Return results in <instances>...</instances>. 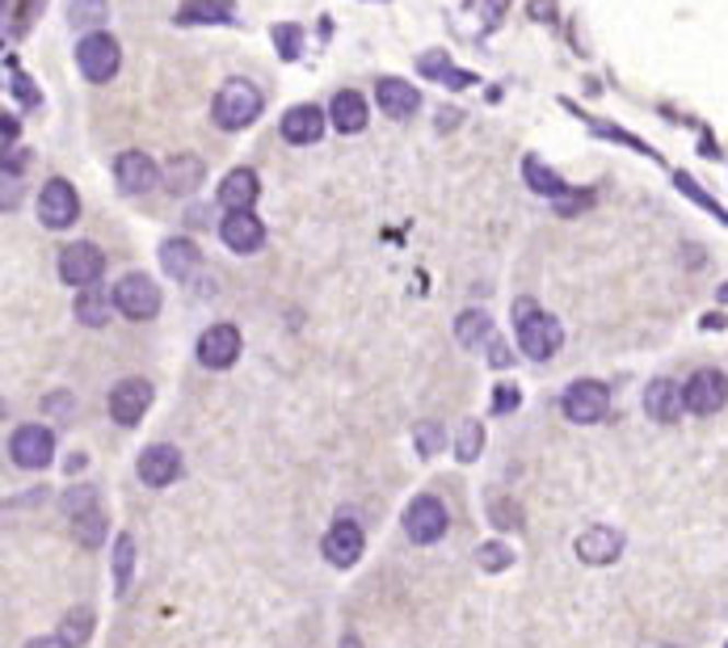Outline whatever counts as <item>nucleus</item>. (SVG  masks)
Here are the masks:
<instances>
[{"label":"nucleus","mask_w":728,"mask_h":648,"mask_svg":"<svg viewBox=\"0 0 728 648\" xmlns=\"http://www.w3.org/2000/svg\"><path fill=\"white\" fill-rule=\"evenodd\" d=\"M173 22L177 26H203V22L223 26V22H236V4L232 0H186Z\"/></svg>","instance_id":"nucleus-24"},{"label":"nucleus","mask_w":728,"mask_h":648,"mask_svg":"<svg viewBox=\"0 0 728 648\" xmlns=\"http://www.w3.org/2000/svg\"><path fill=\"white\" fill-rule=\"evenodd\" d=\"M518 405H522V392H518L513 383H497V392H493V413H513Z\"/></svg>","instance_id":"nucleus-41"},{"label":"nucleus","mask_w":728,"mask_h":648,"mask_svg":"<svg viewBox=\"0 0 728 648\" xmlns=\"http://www.w3.org/2000/svg\"><path fill=\"white\" fill-rule=\"evenodd\" d=\"M59 636L68 640L72 648H81L89 636H93V611L89 606H77V611H68V620L59 627Z\"/></svg>","instance_id":"nucleus-33"},{"label":"nucleus","mask_w":728,"mask_h":648,"mask_svg":"<svg viewBox=\"0 0 728 648\" xmlns=\"http://www.w3.org/2000/svg\"><path fill=\"white\" fill-rule=\"evenodd\" d=\"M118 63H123V47L106 30H93L77 43V68L89 84H109L118 77Z\"/></svg>","instance_id":"nucleus-3"},{"label":"nucleus","mask_w":728,"mask_h":648,"mask_svg":"<svg viewBox=\"0 0 728 648\" xmlns=\"http://www.w3.org/2000/svg\"><path fill=\"white\" fill-rule=\"evenodd\" d=\"M413 438H417V451L430 460V455H438V447H442V430L438 426H430V421H421L417 430H413Z\"/></svg>","instance_id":"nucleus-40"},{"label":"nucleus","mask_w":728,"mask_h":648,"mask_svg":"<svg viewBox=\"0 0 728 648\" xmlns=\"http://www.w3.org/2000/svg\"><path fill=\"white\" fill-rule=\"evenodd\" d=\"M136 472L148 488L173 485V481L182 476V451H177V447H169V442H152V447L139 455Z\"/></svg>","instance_id":"nucleus-15"},{"label":"nucleus","mask_w":728,"mask_h":648,"mask_svg":"<svg viewBox=\"0 0 728 648\" xmlns=\"http://www.w3.org/2000/svg\"><path fill=\"white\" fill-rule=\"evenodd\" d=\"M152 383L148 379H123L114 392H109V417L118 421V426H139L143 421V413L152 408Z\"/></svg>","instance_id":"nucleus-14"},{"label":"nucleus","mask_w":728,"mask_h":648,"mask_svg":"<svg viewBox=\"0 0 728 648\" xmlns=\"http://www.w3.org/2000/svg\"><path fill=\"white\" fill-rule=\"evenodd\" d=\"M447 526H451V513L447 506L438 501V497H413L405 510V535L413 543H438L447 535Z\"/></svg>","instance_id":"nucleus-8"},{"label":"nucleus","mask_w":728,"mask_h":648,"mask_svg":"<svg viewBox=\"0 0 728 648\" xmlns=\"http://www.w3.org/2000/svg\"><path fill=\"white\" fill-rule=\"evenodd\" d=\"M274 43H278L282 59H296L299 43H303V30H299V26H274Z\"/></svg>","instance_id":"nucleus-39"},{"label":"nucleus","mask_w":728,"mask_h":648,"mask_svg":"<svg viewBox=\"0 0 728 648\" xmlns=\"http://www.w3.org/2000/svg\"><path fill=\"white\" fill-rule=\"evenodd\" d=\"M106 274V253L97 248L93 241H77V244H63L59 253V278L68 287H97V278Z\"/></svg>","instance_id":"nucleus-6"},{"label":"nucleus","mask_w":728,"mask_h":648,"mask_svg":"<svg viewBox=\"0 0 728 648\" xmlns=\"http://www.w3.org/2000/svg\"><path fill=\"white\" fill-rule=\"evenodd\" d=\"M161 169L157 161L148 157V152H118V161H114V186L123 189L127 198H136V194H148V189L161 186Z\"/></svg>","instance_id":"nucleus-10"},{"label":"nucleus","mask_w":728,"mask_h":648,"mask_svg":"<svg viewBox=\"0 0 728 648\" xmlns=\"http://www.w3.org/2000/svg\"><path fill=\"white\" fill-rule=\"evenodd\" d=\"M22 4H26V9H34V4H38V0H22Z\"/></svg>","instance_id":"nucleus-51"},{"label":"nucleus","mask_w":728,"mask_h":648,"mask_svg":"<svg viewBox=\"0 0 728 648\" xmlns=\"http://www.w3.org/2000/svg\"><path fill=\"white\" fill-rule=\"evenodd\" d=\"M725 648H728V645H725Z\"/></svg>","instance_id":"nucleus-52"},{"label":"nucleus","mask_w":728,"mask_h":648,"mask_svg":"<svg viewBox=\"0 0 728 648\" xmlns=\"http://www.w3.org/2000/svg\"><path fill=\"white\" fill-rule=\"evenodd\" d=\"M211 118H216L219 131H244V127H253L262 118V93H257V84L244 81V77L223 81L216 102H211Z\"/></svg>","instance_id":"nucleus-2"},{"label":"nucleus","mask_w":728,"mask_h":648,"mask_svg":"<svg viewBox=\"0 0 728 648\" xmlns=\"http://www.w3.org/2000/svg\"><path fill=\"white\" fill-rule=\"evenodd\" d=\"M375 102L388 118H413L421 109V93L408 81H401V77H383L375 84Z\"/></svg>","instance_id":"nucleus-20"},{"label":"nucleus","mask_w":728,"mask_h":648,"mask_svg":"<svg viewBox=\"0 0 728 648\" xmlns=\"http://www.w3.org/2000/svg\"><path fill=\"white\" fill-rule=\"evenodd\" d=\"M114 308L127 316V321H152L161 312V287L148 278V274H123L114 282Z\"/></svg>","instance_id":"nucleus-4"},{"label":"nucleus","mask_w":728,"mask_h":648,"mask_svg":"<svg viewBox=\"0 0 728 648\" xmlns=\"http://www.w3.org/2000/svg\"><path fill=\"white\" fill-rule=\"evenodd\" d=\"M278 131L287 143H296V148H312V143H321L324 136V109L321 106H291L282 114V123H278Z\"/></svg>","instance_id":"nucleus-18"},{"label":"nucleus","mask_w":728,"mask_h":648,"mask_svg":"<svg viewBox=\"0 0 728 648\" xmlns=\"http://www.w3.org/2000/svg\"><path fill=\"white\" fill-rule=\"evenodd\" d=\"M47 408H51L55 417H59V421H63V417H72V396H63V392H55V396H47Z\"/></svg>","instance_id":"nucleus-45"},{"label":"nucleus","mask_w":728,"mask_h":648,"mask_svg":"<svg viewBox=\"0 0 728 648\" xmlns=\"http://www.w3.org/2000/svg\"><path fill=\"white\" fill-rule=\"evenodd\" d=\"M682 408H686V392H682V383L678 379H652L645 387V413L652 421H661V426H670L682 417Z\"/></svg>","instance_id":"nucleus-17"},{"label":"nucleus","mask_w":728,"mask_h":648,"mask_svg":"<svg viewBox=\"0 0 728 648\" xmlns=\"http://www.w3.org/2000/svg\"><path fill=\"white\" fill-rule=\"evenodd\" d=\"M109 556H114V590L118 594H127V586H131V572H136V540L123 531L114 547H109Z\"/></svg>","instance_id":"nucleus-28"},{"label":"nucleus","mask_w":728,"mask_h":648,"mask_svg":"<svg viewBox=\"0 0 728 648\" xmlns=\"http://www.w3.org/2000/svg\"><path fill=\"white\" fill-rule=\"evenodd\" d=\"M488 362H493V367H506V362H510V350H506V342H501V337H493V342H488Z\"/></svg>","instance_id":"nucleus-46"},{"label":"nucleus","mask_w":728,"mask_h":648,"mask_svg":"<svg viewBox=\"0 0 728 648\" xmlns=\"http://www.w3.org/2000/svg\"><path fill=\"white\" fill-rule=\"evenodd\" d=\"M674 186L682 189L686 198H695V202H700L703 211H712V216H716V219H725V223H728V211H725V207H720V202H716V198H712V194H707V189L700 186V182H695V177H691V173H678Z\"/></svg>","instance_id":"nucleus-34"},{"label":"nucleus","mask_w":728,"mask_h":648,"mask_svg":"<svg viewBox=\"0 0 728 648\" xmlns=\"http://www.w3.org/2000/svg\"><path fill=\"white\" fill-rule=\"evenodd\" d=\"M219 241L228 244L232 253H257L266 244V228H262V219L253 211H228L223 223H219Z\"/></svg>","instance_id":"nucleus-16"},{"label":"nucleus","mask_w":728,"mask_h":648,"mask_svg":"<svg viewBox=\"0 0 728 648\" xmlns=\"http://www.w3.org/2000/svg\"><path fill=\"white\" fill-rule=\"evenodd\" d=\"M481 447H485V426H481V421H463V430H459V442H455L459 463H472L476 455H481Z\"/></svg>","instance_id":"nucleus-35"},{"label":"nucleus","mask_w":728,"mask_h":648,"mask_svg":"<svg viewBox=\"0 0 728 648\" xmlns=\"http://www.w3.org/2000/svg\"><path fill=\"white\" fill-rule=\"evenodd\" d=\"M493 522H497L501 531L518 526V522H522V518H518V506H513V501H506V497H493Z\"/></svg>","instance_id":"nucleus-43"},{"label":"nucleus","mask_w":728,"mask_h":648,"mask_svg":"<svg viewBox=\"0 0 728 648\" xmlns=\"http://www.w3.org/2000/svg\"><path fill=\"white\" fill-rule=\"evenodd\" d=\"M506 4H510V0H488V13H493V18H501V13H506Z\"/></svg>","instance_id":"nucleus-48"},{"label":"nucleus","mask_w":728,"mask_h":648,"mask_svg":"<svg viewBox=\"0 0 728 648\" xmlns=\"http://www.w3.org/2000/svg\"><path fill=\"white\" fill-rule=\"evenodd\" d=\"M513 333H518V346L531 362H547L556 358V350L565 346V328L552 312H543L535 299H518L513 303Z\"/></svg>","instance_id":"nucleus-1"},{"label":"nucleus","mask_w":728,"mask_h":648,"mask_svg":"<svg viewBox=\"0 0 728 648\" xmlns=\"http://www.w3.org/2000/svg\"><path fill=\"white\" fill-rule=\"evenodd\" d=\"M513 565V547H506V543H485L481 547V568H488V572H501V568Z\"/></svg>","instance_id":"nucleus-37"},{"label":"nucleus","mask_w":728,"mask_h":648,"mask_svg":"<svg viewBox=\"0 0 728 648\" xmlns=\"http://www.w3.org/2000/svg\"><path fill=\"white\" fill-rule=\"evenodd\" d=\"M455 337L463 346H481V342H493V321H488V312H463L455 321Z\"/></svg>","instance_id":"nucleus-30"},{"label":"nucleus","mask_w":728,"mask_h":648,"mask_svg":"<svg viewBox=\"0 0 728 648\" xmlns=\"http://www.w3.org/2000/svg\"><path fill=\"white\" fill-rule=\"evenodd\" d=\"M257 194H262V182H257L253 169H232V173L219 182V202H223L228 211H253Z\"/></svg>","instance_id":"nucleus-23"},{"label":"nucleus","mask_w":728,"mask_h":648,"mask_svg":"<svg viewBox=\"0 0 728 648\" xmlns=\"http://www.w3.org/2000/svg\"><path fill=\"white\" fill-rule=\"evenodd\" d=\"M236 358H241V333H236V324H211L198 337V362L207 371H228Z\"/></svg>","instance_id":"nucleus-13"},{"label":"nucleus","mask_w":728,"mask_h":648,"mask_svg":"<svg viewBox=\"0 0 728 648\" xmlns=\"http://www.w3.org/2000/svg\"><path fill=\"white\" fill-rule=\"evenodd\" d=\"M321 547H324V560L333 568H354L362 560L367 540H362V526H358L354 518H337V522L328 526V535H324Z\"/></svg>","instance_id":"nucleus-12"},{"label":"nucleus","mask_w":728,"mask_h":648,"mask_svg":"<svg viewBox=\"0 0 728 648\" xmlns=\"http://www.w3.org/2000/svg\"><path fill=\"white\" fill-rule=\"evenodd\" d=\"M590 202H593V189H573L568 198H561V202H556V211H561V216H581Z\"/></svg>","instance_id":"nucleus-42"},{"label":"nucleus","mask_w":728,"mask_h":648,"mask_svg":"<svg viewBox=\"0 0 728 648\" xmlns=\"http://www.w3.org/2000/svg\"><path fill=\"white\" fill-rule=\"evenodd\" d=\"M72 531H77V540H81L84 547H102V543H106V513H102V506L77 513V518H72Z\"/></svg>","instance_id":"nucleus-31"},{"label":"nucleus","mask_w":728,"mask_h":648,"mask_svg":"<svg viewBox=\"0 0 728 648\" xmlns=\"http://www.w3.org/2000/svg\"><path fill=\"white\" fill-rule=\"evenodd\" d=\"M725 316H720V312H716V316H707V321H703V328H725Z\"/></svg>","instance_id":"nucleus-49"},{"label":"nucleus","mask_w":728,"mask_h":648,"mask_svg":"<svg viewBox=\"0 0 728 648\" xmlns=\"http://www.w3.org/2000/svg\"><path fill=\"white\" fill-rule=\"evenodd\" d=\"M77 216H81V194H77V186L68 177H51L43 186V194H38V219L47 228H55V232H63V228L77 223Z\"/></svg>","instance_id":"nucleus-7"},{"label":"nucleus","mask_w":728,"mask_h":648,"mask_svg":"<svg viewBox=\"0 0 728 648\" xmlns=\"http://www.w3.org/2000/svg\"><path fill=\"white\" fill-rule=\"evenodd\" d=\"M109 18V4L106 0H72V13H68V22L81 30H102V22Z\"/></svg>","instance_id":"nucleus-32"},{"label":"nucleus","mask_w":728,"mask_h":648,"mask_svg":"<svg viewBox=\"0 0 728 648\" xmlns=\"http://www.w3.org/2000/svg\"><path fill=\"white\" fill-rule=\"evenodd\" d=\"M9 455L18 467L26 472H38L55 460V433L47 426H22V430L9 438Z\"/></svg>","instance_id":"nucleus-11"},{"label":"nucleus","mask_w":728,"mask_h":648,"mask_svg":"<svg viewBox=\"0 0 728 648\" xmlns=\"http://www.w3.org/2000/svg\"><path fill=\"white\" fill-rule=\"evenodd\" d=\"M93 506H97V488H93V485L68 488V493H63V513H68V518H77V513L93 510Z\"/></svg>","instance_id":"nucleus-36"},{"label":"nucleus","mask_w":728,"mask_h":648,"mask_svg":"<svg viewBox=\"0 0 728 648\" xmlns=\"http://www.w3.org/2000/svg\"><path fill=\"white\" fill-rule=\"evenodd\" d=\"M0 136H4V157H9V152L18 148V139H22V127H18V118H13V114H4V118H0Z\"/></svg>","instance_id":"nucleus-44"},{"label":"nucleus","mask_w":728,"mask_h":648,"mask_svg":"<svg viewBox=\"0 0 728 648\" xmlns=\"http://www.w3.org/2000/svg\"><path fill=\"white\" fill-rule=\"evenodd\" d=\"M342 648H362V640L358 636H342Z\"/></svg>","instance_id":"nucleus-50"},{"label":"nucleus","mask_w":728,"mask_h":648,"mask_svg":"<svg viewBox=\"0 0 728 648\" xmlns=\"http://www.w3.org/2000/svg\"><path fill=\"white\" fill-rule=\"evenodd\" d=\"M686 413H695V417H712V413H720L728 405V375L725 371H716V367H703L695 375L686 379Z\"/></svg>","instance_id":"nucleus-9"},{"label":"nucleus","mask_w":728,"mask_h":648,"mask_svg":"<svg viewBox=\"0 0 728 648\" xmlns=\"http://www.w3.org/2000/svg\"><path fill=\"white\" fill-rule=\"evenodd\" d=\"M561 408H565L568 421L593 426V421H602V417L611 413V387H606L602 379H577V383L565 392Z\"/></svg>","instance_id":"nucleus-5"},{"label":"nucleus","mask_w":728,"mask_h":648,"mask_svg":"<svg viewBox=\"0 0 728 648\" xmlns=\"http://www.w3.org/2000/svg\"><path fill=\"white\" fill-rule=\"evenodd\" d=\"M77 321L89 324V328H102L109 321V296L102 287H84L77 296Z\"/></svg>","instance_id":"nucleus-29"},{"label":"nucleus","mask_w":728,"mask_h":648,"mask_svg":"<svg viewBox=\"0 0 728 648\" xmlns=\"http://www.w3.org/2000/svg\"><path fill=\"white\" fill-rule=\"evenodd\" d=\"M161 266L169 278H177V282H189L194 278V270L203 266V248L194 241H186V236H169V241L161 244Z\"/></svg>","instance_id":"nucleus-22"},{"label":"nucleus","mask_w":728,"mask_h":648,"mask_svg":"<svg viewBox=\"0 0 728 648\" xmlns=\"http://www.w3.org/2000/svg\"><path fill=\"white\" fill-rule=\"evenodd\" d=\"M371 109H367V97L358 89H342L333 102H328V123L342 131V136H358L367 127Z\"/></svg>","instance_id":"nucleus-21"},{"label":"nucleus","mask_w":728,"mask_h":648,"mask_svg":"<svg viewBox=\"0 0 728 648\" xmlns=\"http://www.w3.org/2000/svg\"><path fill=\"white\" fill-rule=\"evenodd\" d=\"M9 84H13V97H18L22 106H30V109L43 106V93L34 89V81H30L26 72H18V68H13V77H9Z\"/></svg>","instance_id":"nucleus-38"},{"label":"nucleus","mask_w":728,"mask_h":648,"mask_svg":"<svg viewBox=\"0 0 728 648\" xmlns=\"http://www.w3.org/2000/svg\"><path fill=\"white\" fill-rule=\"evenodd\" d=\"M26 648H72L63 636H38V640H30Z\"/></svg>","instance_id":"nucleus-47"},{"label":"nucleus","mask_w":728,"mask_h":648,"mask_svg":"<svg viewBox=\"0 0 728 648\" xmlns=\"http://www.w3.org/2000/svg\"><path fill=\"white\" fill-rule=\"evenodd\" d=\"M417 68H421L430 81H442V84H451V89H467V84H476V77H472V72H463V68H455V63L447 59V51H426L421 59H417Z\"/></svg>","instance_id":"nucleus-27"},{"label":"nucleus","mask_w":728,"mask_h":648,"mask_svg":"<svg viewBox=\"0 0 728 648\" xmlns=\"http://www.w3.org/2000/svg\"><path fill=\"white\" fill-rule=\"evenodd\" d=\"M577 560H586V565H615L623 556V535L620 531H611V526H590V531H581L577 535Z\"/></svg>","instance_id":"nucleus-19"},{"label":"nucleus","mask_w":728,"mask_h":648,"mask_svg":"<svg viewBox=\"0 0 728 648\" xmlns=\"http://www.w3.org/2000/svg\"><path fill=\"white\" fill-rule=\"evenodd\" d=\"M203 177H207V169H203L198 157H189V152L173 157L169 169H164V186H169V194H194V189L203 186Z\"/></svg>","instance_id":"nucleus-26"},{"label":"nucleus","mask_w":728,"mask_h":648,"mask_svg":"<svg viewBox=\"0 0 728 648\" xmlns=\"http://www.w3.org/2000/svg\"><path fill=\"white\" fill-rule=\"evenodd\" d=\"M522 173H527V186L535 189V194H543V198H552V202H561V198L573 194V186H568L565 177H561L556 169H547L540 157H527V161H522Z\"/></svg>","instance_id":"nucleus-25"}]
</instances>
